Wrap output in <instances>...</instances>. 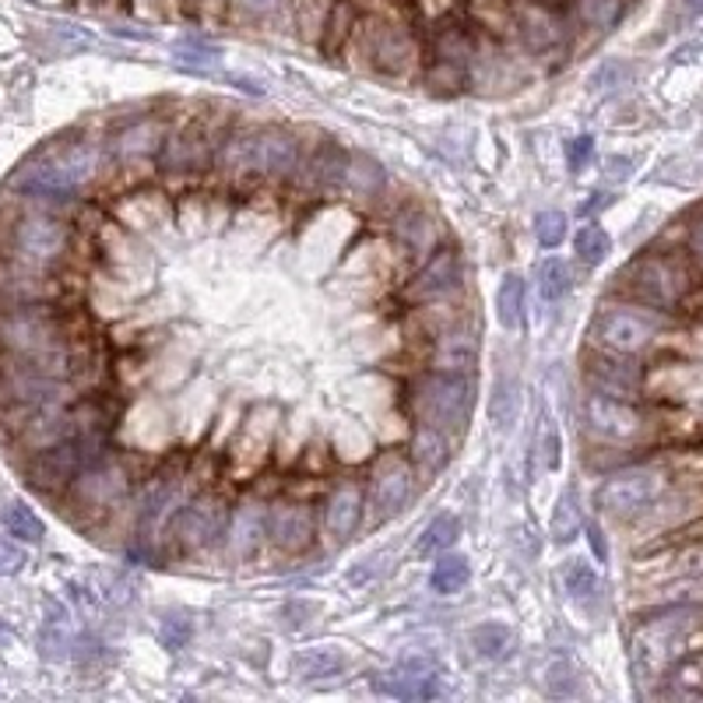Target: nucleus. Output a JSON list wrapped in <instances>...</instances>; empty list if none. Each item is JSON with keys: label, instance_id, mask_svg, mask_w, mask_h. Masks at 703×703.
<instances>
[{"label": "nucleus", "instance_id": "1", "mask_svg": "<svg viewBox=\"0 0 703 703\" xmlns=\"http://www.w3.org/2000/svg\"><path fill=\"white\" fill-rule=\"evenodd\" d=\"M106 166H113L106 141L67 138V141H57L53 148H47V152L33 155L25 166H18V173L11 176L8 187L28 201L67 204L92 190Z\"/></svg>", "mask_w": 703, "mask_h": 703}, {"label": "nucleus", "instance_id": "2", "mask_svg": "<svg viewBox=\"0 0 703 703\" xmlns=\"http://www.w3.org/2000/svg\"><path fill=\"white\" fill-rule=\"evenodd\" d=\"M78 321L57 303H0V355L4 359H39L81 341Z\"/></svg>", "mask_w": 703, "mask_h": 703}, {"label": "nucleus", "instance_id": "3", "mask_svg": "<svg viewBox=\"0 0 703 703\" xmlns=\"http://www.w3.org/2000/svg\"><path fill=\"white\" fill-rule=\"evenodd\" d=\"M409 412L415 423L437 426L457 440L475 412V377L454 369H423L409 387Z\"/></svg>", "mask_w": 703, "mask_h": 703}, {"label": "nucleus", "instance_id": "4", "mask_svg": "<svg viewBox=\"0 0 703 703\" xmlns=\"http://www.w3.org/2000/svg\"><path fill=\"white\" fill-rule=\"evenodd\" d=\"M102 454H110L106 447V432H71V437L57 440L42 451H33L25 465V478L28 486L42 497H64L71 489V482L78 478L88 465H96Z\"/></svg>", "mask_w": 703, "mask_h": 703}, {"label": "nucleus", "instance_id": "5", "mask_svg": "<svg viewBox=\"0 0 703 703\" xmlns=\"http://www.w3.org/2000/svg\"><path fill=\"white\" fill-rule=\"evenodd\" d=\"M190 500L187 492V472L166 468L141 489L138 506H134V545L127 549V560H145L159 549L162 538L170 535L179 506Z\"/></svg>", "mask_w": 703, "mask_h": 703}, {"label": "nucleus", "instance_id": "6", "mask_svg": "<svg viewBox=\"0 0 703 703\" xmlns=\"http://www.w3.org/2000/svg\"><path fill=\"white\" fill-rule=\"evenodd\" d=\"M349 39L359 47V57L384 78H409L423 67V50H418L412 28L398 18L369 14V18L352 25Z\"/></svg>", "mask_w": 703, "mask_h": 703}, {"label": "nucleus", "instance_id": "7", "mask_svg": "<svg viewBox=\"0 0 703 703\" xmlns=\"http://www.w3.org/2000/svg\"><path fill=\"white\" fill-rule=\"evenodd\" d=\"M74 233L64 218L50 212H22L4 226V258L33 267H60L67 261Z\"/></svg>", "mask_w": 703, "mask_h": 703}, {"label": "nucleus", "instance_id": "8", "mask_svg": "<svg viewBox=\"0 0 703 703\" xmlns=\"http://www.w3.org/2000/svg\"><path fill=\"white\" fill-rule=\"evenodd\" d=\"M134 492V468L120 454H102L96 465H88L71 489L60 500L74 506V517L81 520H102L113 514L116 506H124Z\"/></svg>", "mask_w": 703, "mask_h": 703}, {"label": "nucleus", "instance_id": "9", "mask_svg": "<svg viewBox=\"0 0 703 703\" xmlns=\"http://www.w3.org/2000/svg\"><path fill=\"white\" fill-rule=\"evenodd\" d=\"M662 327H665V317L654 306H637V303L602 306L591 321V341L594 349L637 355L662 335Z\"/></svg>", "mask_w": 703, "mask_h": 703}, {"label": "nucleus", "instance_id": "10", "mask_svg": "<svg viewBox=\"0 0 703 703\" xmlns=\"http://www.w3.org/2000/svg\"><path fill=\"white\" fill-rule=\"evenodd\" d=\"M229 500L215 489H201L179 506V514L173 520V542L184 556H204L215 545H222V531L229 520Z\"/></svg>", "mask_w": 703, "mask_h": 703}, {"label": "nucleus", "instance_id": "11", "mask_svg": "<svg viewBox=\"0 0 703 703\" xmlns=\"http://www.w3.org/2000/svg\"><path fill=\"white\" fill-rule=\"evenodd\" d=\"M170 130H173V120L166 113H138L124 120L106 138L110 162L124 173L159 166V155L166 148Z\"/></svg>", "mask_w": 703, "mask_h": 703}, {"label": "nucleus", "instance_id": "12", "mask_svg": "<svg viewBox=\"0 0 703 703\" xmlns=\"http://www.w3.org/2000/svg\"><path fill=\"white\" fill-rule=\"evenodd\" d=\"M478 36L465 22H443L432 33V50H429V67L426 78L429 85L443 96H454L468 85L472 60H475Z\"/></svg>", "mask_w": 703, "mask_h": 703}, {"label": "nucleus", "instance_id": "13", "mask_svg": "<svg viewBox=\"0 0 703 703\" xmlns=\"http://www.w3.org/2000/svg\"><path fill=\"white\" fill-rule=\"evenodd\" d=\"M665 489H668V475L662 468H654V465L623 468V472H612L605 482L598 486L594 506L608 517H633L662 500Z\"/></svg>", "mask_w": 703, "mask_h": 703}, {"label": "nucleus", "instance_id": "14", "mask_svg": "<svg viewBox=\"0 0 703 703\" xmlns=\"http://www.w3.org/2000/svg\"><path fill=\"white\" fill-rule=\"evenodd\" d=\"M418 472L412 465V457L398 451H384L373 461L369 478H366V514L373 520H391L398 517L415 497Z\"/></svg>", "mask_w": 703, "mask_h": 703}, {"label": "nucleus", "instance_id": "15", "mask_svg": "<svg viewBox=\"0 0 703 703\" xmlns=\"http://www.w3.org/2000/svg\"><path fill=\"white\" fill-rule=\"evenodd\" d=\"M626 289H630L644 306L668 310L690 289V275L676 258H662V253H648V258L633 261L626 267Z\"/></svg>", "mask_w": 703, "mask_h": 703}, {"label": "nucleus", "instance_id": "16", "mask_svg": "<svg viewBox=\"0 0 703 703\" xmlns=\"http://www.w3.org/2000/svg\"><path fill=\"white\" fill-rule=\"evenodd\" d=\"M514 11V47L528 57H549L563 50L566 22L545 0H511Z\"/></svg>", "mask_w": 703, "mask_h": 703}, {"label": "nucleus", "instance_id": "17", "mask_svg": "<svg viewBox=\"0 0 703 703\" xmlns=\"http://www.w3.org/2000/svg\"><path fill=\"white\" fill-rule=\"evenodd\" d=\"M461 286H465V261H461V253L454 247L440 243L409 278L405 299L415 306L440 303V299H454Z\"/></svg>", "mask_w": 703, "mask_h": 703}, {"label": "nucleus", "instance_id": "18", "mask_svg": "<svg viewBox=\"0 0 703 703\" xmlns=\"http://www.w3.org/2000/svg\"><path fill=\"white\" fill-rule=\"evenodd\" d=\"M363 514H366V486L359 478H341V482L331 486V492H327L317 511L321 535L331 545H346L355 538L359 525H363Z\"/></svg>", "mask_w": 703, "mask_h": 703}, {"label": "nucleus", "instance_id": "19", "mask_svg": "<svg viewBox=\"0 0 703 703\" xmlns=\"http://www.w3.org/2000/svg\"><path fill=\"white\" fill-rule=\"evenodd\" d=\"M580 418H585V429L591 437L605 443H630L644 432V415L637 412V405H630L626 398H612L598 391L585 398Z\"/></svg>", "mask_w": 703, "mask_h": 703}, {"label": "nucleus", "instance_id": "20", "mask_svg": "<svg viewBox=\"0 0 703 703\" xmlns=\"http://www.w3.org/2000/svg\"><path fill=\"white\" fill-rule=\"evenodd\" d=\"M317 511L310 503L281 500L267 506V545H275L281 556H303L317 542Z\"/></svg>", "mask_w": 703, "mask_h": 703}, {"label": "nucleus", "instance_id": "21", "mask_svg": "<svg viewBox=\"0 0 703 703\" xmlns=\"http://www.w3.org/2000/svg\"><path fill=\"white\" fill-rule=\"evenodd\" d=\"M346 170H349V152L338 141H321L313 152L303 155V166L292 176V184L303 187L310 198H338L346 187Z\"/></svg>", "mask_w": 703, "mask_h": 703}, {"label": "nucleus", "instance_id": "22", "mask_svg": "<svg viewBox=\"0 0 703 703\" xmlns=\"http://www.w3.org/2000/svg\"><path fill=\"white\" fill-rule=\"evenodd\" d=\"M585 380L598 394H612V398L630 401L640 394V387H644V369L633 363V355L594 349L585 359Z\"/></svg>", "mask_w": 703, "mask_h": 703}, {"label": "nucleus", "instance_id": "23", "mask_svg": "<svg viewBox=\"0 0 703 703\" xmlns=\"http://www.w3.org/2000/svg\"><path fill=\"white\" fill-rule=\"evenodd\" d=\"M267 545V503L247 500L239 503L222 531V552L233 563H247Z\"/></svg>", "mask_w": 703, "mask_h": 703}, {"label": "nucleus", "instance_id": "24", "mask_svg": "<svg viewBox=\"0 0 703 703\" xmlns=\"http://www.w3.org/2000/svg\"><path fill=\"white\" fill-rule=\"evenodd\" d=\"M64 286L47 267L22 261H0V303H57Z\"/></svg>", "mask_w": 703, "mask_h": 703}, {"label": "nucleus", "instance_id": "25", "mask_svg": "<svg viewBox=\"0 0 703 703\" xmlns=\"http://www.w3.org/2000/svg\"><path fill=\"white\" fill-rule=\"evenodd\" d=\"M394 247L412 261H426L432 250L443 243V222L429 212L426 204H409L401 208L391 222Z\"/></svg>", "mask_w": 703, "mask_h": 703}, {"label": "nucleus", "instance_id": "26", "mask_svg": "<svg viewBox=\"0 0 703 703\" xmlns=\"http://www.w3.org/2000/svg\"><path fill=\"white\" fill-rule=\"evenodd\" d=\"M478 335L468 331V324L447 327V331L426 335V369H454V373H472L478 366Z\"/></svg>", "mask_w": 703, "mask_h": 703}, {"label": "nucleus", "instance_id": "27", "mask_svg": "<svg viewBox=\"0 0 703 703\" xmlns=\"http://www.w3.org/2000/svg\"><path fill=\"white\" fill-rule=\"evenodd\" d=\"M409 451H412L409 457H412V465H415L418 475H437V472H443L447 465H451V457H454V437H451V432L437 429V426L415 423Z\"/></svg>", "mask_w": 703, "mask_h": 703}, {"label": "nucleus", "instance_id": "28", "mask_svg": "<svg viewBox=\"0 0 703 703\" xmlns=\"http://www.w3.org/2000/svg\"><path fill=\"white\" fill-rule=\"evenodd\" d=\"M373 690L384 693V696H394V700H432L443 693L440 679L432 676V668H394V671H384V676L373 679Z\"/></svg>", "mask_w": 703, "mask_h": 703}, {"label": "nucleus", "instance_id": "29", "mask_svg": "<svg viewBox=\"0 0 703 703\" xmlns=\"http://www.w3.org/2000/svg\"><path fill=\"white\" fill-rule=\"evenodd\" d=\"M275 440V412L272 409H253L250 418L239 429V443H236V461L243 468H261L267 451H272Z\"/></svg>", "mask_w": 703, "mask_h": 703}, {"label": "nucleus", "instance_id": "30", "mask_svg": "<svg viewBox=\"0 0 703 703\" xmlns=\"http://www.w3.org/2000/svg\"><path fill=\"white\" fill-rule=\"evenodd\" d=\"M387 187V173L377 159L369 155H349V170H346V187L341 193L352 201H377Z\"/></svg>", "mask_w": 703, "mask_h": 703}, {"label": "nucleus", "instance_id": "31", "mask_svg": "<svg viewBox=\"0 0 703 703\" xmlns=\"http://www.w3.org/2000/svg\"><path fill=\"white\" fill-rule=\"evenodd\" d=\"M346 654L338 648H306L292 657V671L299 682H324V679H338L346 671Z\"/></svg>", "mask_w": 703, "mask_h": 703}, {"label": "nucleus", "instance_id": "32", "mask_svg": "<svg viewBox=\"0 0 703 703\" xmlns=\"http://www.w3.org/2000/svg\"><path fill=\"white\" fill-rule=\"evenodd\" d=\"M525 306H528V289L520 275H506L497 292V321L503 331H520L525 327Z\"/></svg>", "mask_w": 703, "mask_h": 703}, {"label": "nucleus", "instance_id": "33", "mask_svg": "<svg viewBox=\"0 0 703 703\" xmlns=\"http://www.w3.org/2000/svg\"><path fill=\"white\" fill-rule=\"evenodd\" d=\"M570 14L591 33H608L626 14V0H570Z\"/></svg>", "mask_w": 703, "mask_h": 703}, {"label": "nucleus", "instance_id": "34", "mask_svg": "<svg viewBox=\"0 0 703 703\" xmlns=\"http://www.w3.org/2000/svg\"><path fill=\"white\" fill-rule=\"evenodd\" d=\"M520 412V384L514 373H500L492 384V401H489V418L497 429H511Z\"/></svg>", "mask_w": 703, "mask_h": 703}, {"label": "nucleus", "instance_id": "35", "mask_svg": "<svg viewBox=\"0 0 703 703\" xmlns=\"http://www.w3.org/2000/svg\"><path fill=\"white\" fill-rule=\"evenodd\" d=\"M226 4H229V18L236 25H250V28H264L289 14V0H226Z\"/></svg>", "mask_w": 703, "mask_h": 703}, {"label": "nucleus", "instance_id": "36", "mask_svg": "<svg viewBox=\"0 0 703 703\" xmlns=\"http://www.w3.org/2000/svg\"><path fill=\"white\" fill-rule=\"evenodd\" d=\"M468 640L478 657H486V662H503L514 648V630L503 623H478L468 633Z\"/></svg>", "mask_w": 703, "mask_h": 703}, {"label": "nucleus", "instance_id": "37", "mask_svg": "<svg viewBox=\"0 0 703 703\" xmlns=\"http://www.w3.org/2000/svg\"><path fill=\"white\" fill-rule=\"evenodd\" d=\"M472 580V566L465 556H432V570H429V588L437 594H457Z\"/></svg>", "mask_w": 703, "mask_h": 703}, {"label": "nucleus", "instance_id": "38", "mask_svg": "<svg viewBox=\"0 0 703 703\" xmlns=\"http://www.w3.org/2000/svg\"><path fill=\"white\" fill-rule=\"evenodd\" d=\"M331 0H289V14L299 28V36L317 42L327 33V22H331Z\"/></svg>", "mask_w": 703, "mask_h": 703}, {"label": "nucleus", "instance_id": "39", "mask_svg": "<svg viewBox=\"0 0 703 703\" xmlns=\"http://www.w3.org/2000/svg\"><path fill=\"white\" fill-rule=\"evenodd\" d=\"M457 535H461V520L454 514H440V517L429 520L423 535H418L415 552L423 560H432V556H440V552L451 549L457 542Z\"/></svg>", "mask_w": 703, "mask_h": 703}, {"label": "nucleus", "instance_id": "40", "mask_svg": "<svg viewBox=\"0 0 703 703\" xmlns=\"http://www.w3.org/2000/svg\"><path fill=\"white\" fill-rule=\"evenodd\" d=\"M0 525H4V531L11 538H18V542H42V538H47V525H42L33 506H25L22 500H11L4 506Z\"/></svg>", "mask_w": 703, "mask_h": 703}, {"label": "nucleus", "instance_id": "41", "mask_svg": "<svg viewBox=\"0 0 703 703\" xmlns=\"http://www.w3.org/2000/svg\"><path fill=\"white\" fill-rule=\"evenodd\" d=\"M535 281H538V296H542V303H560V299L570 292V264L552 253V258L538 264Z\"/></svg>", "mask_w": 703, "mask_h": 703}, {"label": "nucleus", "instance_id": "42", "mask_svg": "<svg viewBox=\"0 0 703 703\" xmlns=\"http://www.w3.org/2000/svg\"><path fill=\"white\" fill-rule=\"evenodd\" d=\"M580 528H585V514H580L577 492L566 489L556 503V511H552V538H556V542H574Z\"/></svg>", "mask_w": 703, "mask_h": 703}, {"label": "nucleus", "instance_id": "43", "mask_svg": "<svg viewBox=\"0 0 703 703\" xmlns=\"http://www.w3.org/2000/svg\"><path fill=\"white\" fill-rule=\"evenodd\" d=\"M563 591L574 598V602H591L598 594V574L591 570V563L585 560H570L563 566Z\"/></svg>", "mask_w": 703, "mask_h": 703}, {"label": "nucleus", "instance_id": "44", "mask_svg": "<svg viewBox=\"0 0 703 703\" xmlns=\"http://www.w3.org/2000/svg\"><path fill=\"white\" fill-rule=\"evenodd\" d=\"M574 250H577V261L580 264H602L608 258V250H612V239L602 226H580V233L574 236Z\"/></svg>", "mask_w": 703, "mask_h": 703}, {"label": "nucleus", "instance_id": "45", "mask_svg": "<svg viewBox=\"0 0 703 703\" xmlns=\"http://www.w3.org/2000/svg\"><path fill=\"white\" fill-rule=\"evenodd\" d=\"M173 53L179 64H190V67H212L218 60V47H212V42L201 36H184L173 47Z\"/></svg>", "mask_w": 703, "mask_h": 703}, {"label": "nucleus", "instance_id": "46", "mask_svg": "<svg viewBox=\"0 0 703 703\" xmlns=\"http://www.w3.org/2000/svg\"><path fill=\"white\" fill-rule=\"evenodd\" d=\"M535 236H538V243L549 247V250H556L563 239H566V215L563 212H538L535 218Z\"/></svg>", "mask_w": 703, "mask_h": 703}, {"label": "nucleus", "instance_id": "47", "mask_svg": "<svg viewBox=\"0 0 703 703\" xmlns=\"http://www.w3.org/2000/svg\"><path fill=\"white\" fill-rule=\"evenodd\" d=\"M545 686H549L552 696H574V693H580V676L570 662H552Z\"/></svg>", "mask_w": 703, "mask_h": 703}, {"label": "nucleus", "instance_id": "48", "mask_svg": "<svg viewBox=\"0 0 703 703\" xmlns=\"http://www.w3.org/2000/svg\"><path fill=\"white\" fill-rule=\"evenodd\" d=\"M190 633H193V623L187 616H166L159 623V640L166 651H184Z\"/></svg>", "mask_w": 703, "mask_h": 703}, {"label": "nucleus", "instance_id": "49", "mask_svg": "<svg viewBox=\"0 0 703 703\" xmlns=\"http://www.w3.org/2000/svg\"><path fill=\"white\" fill-rule=\"evenodd\" d=\"M25 563H28L25 549L18 542H11V538H0V574H4V577L22 574Z\"/></svg>", "mask_w": 703, "mask_h": 703}, {"label": "nucleus", "instance_id": "50", "mask_svg": "<svg viewBox=\"0 0 703 703\" xmlns=\"http://www.w3.org/2000/svg\"><path fill=\"white\" fill-rule=\"evenodd\" d=\"M591 152H594V141L588 138V134H585V138H574V141H570V170L588 166Z\"/></svg>", "mask_w": 703, "mask_h": 703}, {"label": "nucleus", "instance_id": "51", "mask_svg": "<svg viewBox=\"0 0 703 703\" xmlns=\"http://www.w3.org/2000/svg\"><path fill=\"white\" fill-rule=\"evenodd\" d=\"M545 468H560V437H556V426H545Z\"/></svg>", "mask_w": 703, "mask_h": 703}, {"label": "nucleus", "instance_id": "52", "mask_svg": "<svg viewBox=\"0 0 703 703\" xmlns=\"http://www.w3.org/2000/svg\"><path fill=\"white\" fill-rule=\"evenodd\" d=\"M690 250H693V258L703 264V218L693 226V233H690Z\"/></svg>", "mask_w": 703, "mask_h": 703}, {"label": "nucleus", "instance_id": "53", "mask_svg": "<svg viewBox=\"0 0 703 703\" xmlns=\"http://www.w3.org/2000/svg\"><path fill=\"white\" fill-rule=\"evenodd\" d=\"M588 535H591V545H594V552H598V560H605L608 552H605V542H602V531H598V528H591Z\"/></svg>", "mask_w": 703, "mask_h": 703}, {"label": "nucleus", "instance_id": "54", "mask_svg": "<svg viewBox=\"0 0 703 703\" xmlns=\"http://www.w3.org/2000/svg\"><path fill=\"white\" fill-rule=\"evenodd\" d=\"M134 4H138V11H159L162 0H134Z\"/></svg>", "mask_w": 703, "mask_h": 703}, {"label": "nucleus", "instance_id": "55", "mask_svg": "<svg viewBox=\"0 0 703 703\" xmlns=\"http://www.w3.org/2000/svg\"><path fill=\"white\" fill-rule=\"evenodd\" d=\"M682 8L690 14H703V0H682Z\"/></svg>", "mask_w": 703, "mask_h": 703}, {"label": "nucleus", "instance_id": "56", "mask_svg": "<svg viewBox=\"0 0 703 703\" xmlns=\"http://www.w3.org/2000/svg\"><path fill=\"white\" fill-rule=\"evenodd\" d=\"M85 4H102V0H85Z\"/></svg>", "mask_w": 703, "mask_h": 703}]
</instances>
